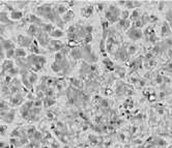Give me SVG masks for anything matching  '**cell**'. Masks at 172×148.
<instances>
[{
  "mask_svg": "<svg viewBox=\"0 0 172 148\" xmlns=\"http://www.w3.org/2000/svg\"><path fill=\"white\" fill-rule=\"evenodd\" d=\"M50 35L48 34V33L44 32V31H41V29L39 30V32L37 33V35H36V38H37V42L38 44L41 45L43 48H48L50 45V42H51V40L49 38Z\"/></svg>",
  "mask_w": 172,
  "mask_h": 148,
  "instance_id": "6da1fadb",
  "label": "cell"
},
{
  "mask_svg": "<svg viewBox=\"0 0 172 148\" xmlns=\"http://www.w3.org/2000/svg\"><path fill=\"white\" fill-rule=\"evenodd\" d=\"M18 44H19L21 47H24V48H30V46L32 45L33 43V38H30V36H25V35L20 34L18 35Z\"/></svg>",
  "mask_w": 172,
  "mask_h": 148,
  "instance_id": "7a4b0ae2",
  "label": "cell"
},
{
  "mask_svg": "<svg viewBox=\"0 0 172 148\" xmlns=\"http://www.w3.org/2000/svg\"><path fill=\"white\" fill-rule=\"evenodd\" d=\"M15 48H16V45L11 40H4L3 38H1V49L2 50L8 51V50H15Z\"/></svg>",
  "mask_w": 172,
  "mask_h": 148,
  "instance_id": "3957f363",
  "label": "cell"
},
{
  "mask_svg": "<svg viewBox=\"0 0 172 148\" xmlns=\"http://www.w3.org/2000/svg\"><path fill=\"white\" fill-rule=\"evenodd\" d=\"M128 36L132 38V40H139L141 36H142V33H141V30L138 29V28H136V27H134V28H132V29L128 30Z\"/></svg>",
  "mask_w": 172,
  "mask_h": 148,
  "instance_id": "277c9868",
  "label": "cell"
},
{
  "mask_svg": "<svg viewBox=\"0 0 172 148\" xmlns=\"http://www.w3.org/2000/svg\"><path fill=\"white\" fill-rule=\"evenodd\" d=\"M39 30H41V28L38 26H36V25H33L31 24L29 26V28H28L27 32H28V36H30V38H35L36 35H37V33L39 32Z\"/></svg>",
  "mask_w": 172,
  "mask_h": 148,
  "instance_id": "5b68a950",
  "label": "cell"
},
{
  "mask_svg": "<svg viewBox=\"0 0 172 148\" xmlns=\"http://www.w3.org/2000/svg\"><path fill=\"white\" fill-rule=\"evenodd\" d=\"M23 98H24V96H23V95H21L20 93H16V95L11 98V106H19V105H21V104H22V102H23Z\"/></svg>",
  "mask_w": 172,
  "mask_h": 148,
  "instance_id": "8992f818",
  "label": "cell"
},
{
  "mask_svg": "<svg viewBox=\"0 0 172 148\" xmlns=\"http://www.w3.org/2000/svg\"><path fill=\"white\" fill-rule=\"evenodd\" d=\"M80 13H81V15H82L83 17H85V18H89V17L92 16L93 13V6H85V7H83L81 11H80Z\"/></svg>",
  "mask_w": 172,
  "mask_h": 148,
  "instance_id": "52a82bcc",
  "label": "cell"
},
{
  "mask_svg": "<svg viewBox=\"0 0 172 148\" xmlns=\"http://www.w3.org/2000/svg\"><path fill=\"white\" fill-rule=\"evenodd\" d=\"M23 16H24V13H23L22 11L15 9L14 11H11V15H9V18H11L13 21H19V20L22 19Z\"/></svg>",
  "mask_w": 172,
  "mask_h": 148,
  "instance_id": "ba28073f",
  "label": "cell"
},
{
  "mask_svg": "<svg viewBox=\"0 0 172 148\" xmlns=\"http://www.w3.org/2000/svg\"><path fill=\"white\" fill-rule=\"evenodd\" d=\"M72 57L74 58V59H79V58H82L83 56V52H82V48H74L72 49Z\"/></svg>",
  "mask_w": 172,
  "mask_h": 148,
  "instance_id": "9c48e42d",
  "label": "cell"
},
{
  "mask_svg": "<svg viewBox=\"0 0 172 148\" xmlns=\"http://www.w3.org/2000/svg\"><path fill=\"white\" fill-rule=\"evenodd\" d=\"M74 17H75L74 11H68L62 17H61V18H62L63 22H64V23H66V22H71L72 20L74 19Z\"/></svg>",
  "mask_w": 172,
  "mask_h": 148,
  "instance_id": "30bf717a",
  "label": "cell"
},
{
  "mask_svg": "<svg viewBox=\"0 0 172 148\" xmlns=\"http://www.w3.org/2000/svg\"><path fill=\"white\" fill-rule=\"evenodd\" d=\"M29 50L32 52V54H35V55L41 53V49L38 47V42H36V40H33V43L32 45L30 46Z\"/></svg>",
  "mask_w": 172,
  "mask_h": 148,
  "instance_id": "8fae6325",
  "label": "cell"
},
{
  "mask_svg": "<svg viewBox=\"0 0 172 148\" xmlns=\"http://www.w3.org/2000/svg\"><path fill=\"white\" fill-rule=\"evenodd\" d=\"M41 31H44V32L50 34V33L52 32V31H54L56 28H55L53 24H46V23H44V25L41 27Z\"/></svg>",
  "mask_w": 172,
  "mask_h": 148,
  "instance_id": "7c38bea8",
  "label": "cell"
},
{
  "mask_svg": "<svg viewBox=\"0 0 172 148\" xmlns=\"http://www.w3.org/2000/svg\"><path fill=\"white\" fill-rule=\"evenodd\" d=\"M49 35L53 38H62L63 35H64V33H63V31L61 29H55L54 31H52Z\"/></svg>",
  "mask_w": 172,
  "mask_h": 148,
  "instance_id": "4fadbf2b",
  "label": "cell"
},
{
  "mask_svg": "<svg viewBox=\"0 0 172 148\" xmlns=\"http://www.w3.org/2000/svg\"><path fill=\"white\" fill-rule=\"evenodd\" d=\"M56 7V11H57V13H59V16L62 17L64 13L68 11V6L66 5H63V4H60V5H57L55 6Z\"/></svg>",
  "mask_w": 172,
  "mask_h": 148,
  "instance_id": "5bb4252c",
  "label": "cell"
},
{
  "mask_svg": "<svg viewBox=\"0 0 172 148\" xmlns=\"http://www.w3.org/2000/svg\"><path fill=\"white\" fill-rule=\"evenodd\" d=\"M13 24V22L9 21V19H8V17H7V13H4V11H2L1 13V24L4 25V24Z\"/></svg>",
  "mask_w": 172,
  "mask_h": 148,
  "instance_id": "9a60e30c",
  "label": "cell"
},
{
  "mask_svg": "<svg viewBox=\"0 0 172 148\" xmlns=\"http://www.w3.org/2000/svg\"><path fill=\"white\" fill-rule=\"evenodd\" d=\"M26 56V52H25L24 49L22 48H18L16 49V58H24Z\"/></svg>",
  "mask_w": 172,
  "mask_h": 148,
  "instance_id": "2e32d148",
  "label": "cell"
},
{
  "mask_svg": "<svg viewBox=\"0 0 172 148\" xmlns=\"http://www.w3.org/2000/svg\"><path fill=\"white\" fill-rule=\"evenodd\" d=\"M170 34V28H169V25L165 23V25H163L162 27V35L163 36H166V35Z\"/></svg>",
  "mask_w": 172,
  "mask_h": 148,
  "instance_id": "e0dca14e",
  "label": "cell"
},
{
  "mask_svg": "<svg viewBox=\"0 0 172 148\" xmlns=\"http://www.w3.org/2000/svg\"><path fill=\"white\" fill-rule=\"evenodd\" d=\"M28 79H29V82L31 84H33V83H35L36 82V80H37V76L35 75V74H31V75L28 77Z\"/></svg>",
  "mask_w": 172,
  "mask_h": 148,
  "instance_id": "ac0fdd59",
  "label": "cell"
},
{
  "mask_svg": "<svg viewBox=\"0 0 172 148\" xmlns=\"http://www.w3.org/2000/svg\"><path fill=\"white\" fill-rule=\"evenodd\" d=\"M16 56V49L15 50H8L6 51V57L7 58H11V57Z\"/></svg>",
  "mask_w": 172,
  "mask_h": 148,
  "instance_id": "d6986e66",
  "label": "cell"
},
{
  "mask_svg": "<svg viewBox=\"0 0 172 148\" xmlns=\"http://www.w3.org/2000/svg\"><path fill=\"white\" fill-rule=\"evenodd\" d=\"M139 11H135L134 13H132L131 15V19L132 20H135V19H137V18H138V15H139Z\"/></svg>",
  "mask_w": 172,
  "mask_h": 148,
  "instance_id": "ffe728a7",
  "label": "cell"
}]
</instances>
